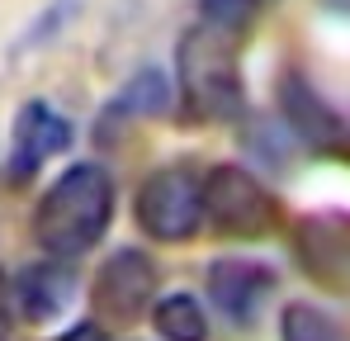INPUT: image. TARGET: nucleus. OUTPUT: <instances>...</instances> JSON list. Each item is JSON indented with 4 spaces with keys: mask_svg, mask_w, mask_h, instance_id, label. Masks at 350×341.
Here are the masks:
<instances>
[{
    "mask_svg": "<svg viewBox=\"0 0 350 341\" xmlns=\"http://www.w3.org/2000/svg\"><path fill=\"white\" fill-rule=\"evenodd\" d=\"M114 214V180L109 170L95 166V162H81V166L62 170L57 180L43 190L38 199V214H33V237L48 256L57 261H76L85 256Z\"/></svg>",
    "mask_w": 350,
    "mask_h": 341,
    "instance_id": "f257e3e1",
    "label": "nucleus"
},
{
    "mask_svg": "<svg viewBox=\"0 0 350 341\" xmlns=\"http://www.w3.org/2000/svg\"><path fill=\"white\" fill-rule=\"evenodd\" d=\"M180 90H185V105L208 123L241 118L246 95L237 71V34H223L199 19V29H189L180 43Z\"/></svg>",
    "mask_w": 350,
    "mask_h": 341,
    "instance_id": "f03ea898",
    "label": "nucleus"
},
{
    "mask_svg": "<svg viewBox=\"0 0 350 341\" xmlns=\"http://www.w3.org/2000/svg\"><path fill=\"white\" fill-rule=\"evenodd\" d=\"M137 223L157 242H185L204 223V175L194 166H161L137 190Z\"/></svg>",
    "mask_w": 350,
    "mask_h": 341,
    "instance_id": "7ed1b4c3",
    "label": "nucleus"
},
{
    "mask_svg": "<svg viewBox=\"0 0 350 341\" xmlns=\"http://www.w3.org/2000/svg\"><path fill=\"white\" fill-rule=\"evenodd\" d=\"M204 218L228 237H265L280 218V204L251 170L213 166L204 175Z\"/></svg>",
    "mask_w": 350,
    "mask_h": 341,
    "instance_id": "20e7f679",
    "label": "nucleus"
},
{
    "mask_svg": "<svg viewBox=\"0 0 350 341\" xmlns=\"http://www.w3.org/2000/svg\"><path fill=\"white\" fill-rule=\"evenodd\" d=\"M280 114H284V123H289L308 147H317L327 157H350V118L308 76L289 71L280 81Z\"/></svg>",
    "mask_w": 350,
    "mask_h": 341,
    "instance_id": "39448f33",
    "label": "nucleus"
},
{
    "mask_svg": "<svg viewBox=\"0 0 350 341\" xmlns=\"http://www.w3.org/2000/svg\"><path fill=\"white\" fill-rule=\"evenodd\" d=\"M90 299H95V308L109 323H118V327L137 323L152 308V299H157V266H152V256L147 251H133V247L114 251L100 266L95 284H90Z\"/></svg>",
    "mask_w": 350,
    "mask_h": 341,
    "instance_id": "423d86ee",
    "label": "nucleus"
},
{
    "mask_svg": "<svg viewBox=\"0 0 350 341\" xmlns=\"http://www.w3.org/2000/svg\"><path fill=\"white\" fill-rule=\"evenodd\" d=\"M298 261L317 284L350 294V214H312L293 232Z\"/></svg>",
    "mask_w": 350,
    "mask_h": 341,
    "instance_id": "0eeeda50",
    "label": "nucleus"
},
{
    "mask_svg": "<svg viewBox=\"0 0 350 341\" xmlns=\"http://www.w3.org/2000/svg\"><path fill=\"white\" fill-rule=\"evenodd\" d=\"M208 294H213V303L228 323L251 327L260 318V308L270 303V294H275V270L265 261H241V256L213 261L208 266Z\"/></svg>",
    "mask_w": 350,
    "mask_h": 341,
    "instance_id": "6e6552de",
    "label": "nucleus"
},
{
    "mask_svg": "<svg viewBox=\"0 0 350 341\" xmlns=\"http://www.w3.org/2000/svg\"><path fill=\"white\" fill-rule=\"evenodd\" d=\"M71 142V123L53 105L33 100L14 118V138H10V180H33L43 162H53Z\"/></svg>",
    "mask_w": 350,
    "mask_h": 341,
    "instance_id": "1a4fd4ad",
    "label": "nucleus"
},
{
    "mask_svg": "<svg viewBox=\"0 0 350 341\" xmlns=\"http://www.w3.org/2000/svg\"><path fill=\"white\" fill-rule=\"evenodd\" d=\"M71 289H76L71 270H66L57 256H53L48 266L38 261V266H29L19 280L10 284V303H14L29 323H48V318H57L62 308H66Z\"/></svg>",
    "mask_w": 350,
    "mask_h": 341,
    "instance_id": "9d476101",
    "label": "nucleus"
},
{
    "mask_svg": "<svg viewBox=\"0 0 350 341\" xmlns=\"http://www.w3.org/2000/svg\"><path fill=\"white\" fill-rule=\"evenodd\" d=\"M166 105H171V81L157 66H147V71H137L114 100H109L105 114L109 118H147V114H161Z\"/></svg>",
    "mask_w": 350,
    "mask_h": 341,
    "instance_id": "9b49d317",
    "label": "nucleus"
},
{
    "mask_svg": "<svg viewBox=\"0 0 350 341\" xmlns=\"http://www.w3.org/2000/svg\"><path fill=\"white\" fill-rule=\"evenodd\" d=\"M152 323L166 341H208V318L194 294H166L152 303Z\"/></svg>",
    "mask_w": 350,
    "mask_h": 341,
    "instance_id": "f8f14e48",
    "label": "nucleus"
},
{
    "mask_svg": "<svg viewBox=\"0 0 350 341\" xmlns=\"http://www.w3.org/2000/svg\"><path fill=\"white\" fill-rule=\"evenodd\" d=\"M280 341H346L341 323L312 303H289L280 313Z\"/></svg>",
    "mask_w": 350,
    "mask_h": 341,
    "instance_id": "ddd939ff",
    "label": "nucleus"
},
{
    "mask_svg": "<svg viewBox=\"0 0 350 341\" xmlns=\"http://www.w3.org/2000/svg\"><path fill=\"white\" fill-rule=\"evenodd\" d=\"M251 14H256V0H199V19L223 34H241Z\"/></svg>",
    "mask_w": 350,
    "mask_h": 341,
    "instance_id": "4468645a",
    "label": "nucleus"
},
{
    "mask_svg": "<svg viewBox=\"0 0 350 341\" xmlns=\"http://www.w3.org/2000/svg\"><path fill=\"white\" fill-rule=\"evenodd\" d=\"M57 341H109V337H105V327H95V323H81V327L62 332Z\"/></svg>",
    "mask_w": 350,
    "mask_h": 341,
    "instance_id": "2eb2a0df",
    "label": "nucleus"
},
{
    "mask_svg": "<svg viewBox=\"0 0 350 341\" xmlns=\"http://www.w3.org/2000/svg\"><path fill=\"white\" fill-rule=\"evenodd\" d=\"M5 327H10V284L0 275V341H5Z\"/></svg>",
    "mask_w": 350,
    "mask_h": 341,
    "instance_id": "dca6fc26",
    "label": "nucleus"
},
{
    "mask_svg": "<svg viewBox=\"0 0 350 341\" xmlns=\"http://www.w3.org/2000/svg\"><path fill=\"white\" fill-rule=\"evenodd\" d=\"M322 5H327L332 14H346V19H350V0H322Z\"/></svg>",
    "mask_w": 350,
    "mask_h": 341,
    "instance_id": "f3484780",
    "label": "nucleus"
},
{
    "mask_svg": "<svg viewBox=\"0 0 350 341\" xmlns=\"http://www.w3.org/2000/svg\"><path fill=\"white\" fill-rule=\"evenodd\" d=\"M256 5H265V0H256Z\"/></svg>",
    "mask_w": 350,
    "mask_h": 341,
    "instance_id": "a211bd4d",
    "label": "nucleus"
}]
</instances>
